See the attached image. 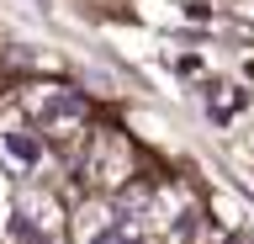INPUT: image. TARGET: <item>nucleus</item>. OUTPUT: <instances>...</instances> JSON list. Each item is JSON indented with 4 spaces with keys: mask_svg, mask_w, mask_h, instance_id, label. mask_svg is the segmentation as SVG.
I'll return each mask as SVG.
<instances>
[{
    "mask_svg": "<svg viewBox=\"0 0 254 244\" xmlns=\"http://www.w3.org/2000/svg\"><path fill=\"white\" fill-rule=\"evenodd\" d=\"M143 228V202H111L79 218V244H132Z\"/></svg>",
    "mask_w": 254,
    "mask_h": 244,
    "instance_id": "obj_1",
    "label": "nucleus"
},
{
    "mask_svg": "<svg viewBox=\"0 0 254 244\" xmlns=\"http://www.w3.org/2000/svg\"><path fill=\"white\" fill-rule=\"evenodd\" d=\"M32 117L43 122V133H69L85 122V101L74 90H43V96H32Z\"/></svg>",
    "mask_w": 254,
    "mask_h": 244,
    "instance_id": "obj_2",
    "label": "nucleus"
},
{
    "mask_svg": "<svg viewBox=\"0 0 254 244\" xmlns=\"http://www.w3.org/2000/svg\"><path fill=\"white\" fill-rule=\"evenodd\" d=\"M5 149H11L21 164H32V160H37V144H32L27 133H5Z\"/></svg>",
    "mask_w": 254,
    "mask_h": 244,
    "instance_id": "obj_3",
    "label": "nucleus"
}]
</instances>
